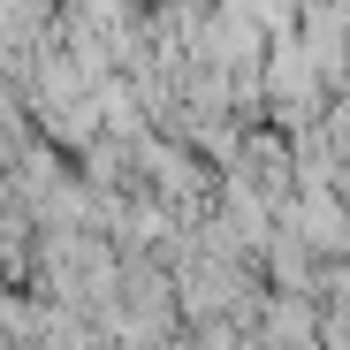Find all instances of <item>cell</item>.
<instances>
[{"label":"cell","mask_w":350,"mask_h":350,"mask_svg":"<svg viewBox=\"0 0 350 350\" xmlns=\"http://www.w3.org/2000/svg\"><path fill=\"white\" fill-rule=\"evenodd\" d=\"M46 289L62 305H114V289H122V259H114L99 237L69 228V237L46 244Z\"/></svg>","instance_id":"6da1fadb"},{"label":"cell","mask_w":350,"mask_h":350,"mask_svg":"<svg viewBox=\"0 0 350 350\" xmlns=\"http://www.w3.org/2000/svg\"><path fill=\"white\" fill-rule=\"evenodd\" d=\"M259 77H267V99H274V122H289V130H312L320 122L327 77H320V62H312L297 38H274L267 62H259Z\"/></svg>","instance_id":"7a4b0ae2"},{"label":"cell","mask_w":350,"mask_h":350,"mask_svg":"<svg viewBox=\"0 0 350 350\" xmlns=\"http://www.w3.org/2000/svg\"><path fill=\"white\" fill-rule=\"evenodd\" d=\"M198 62H206L213 77H259V62H267V23L244 8V0L213 8L206 31H198Z\"/></svg>","instance_id":"3957f363"},{"label":"cell","mask_w":350,"mask_h":350,"mask_svg":"<svg viewBox=\"0 0 350 350\" xmlns=\"http://www.w3.org/2000/svg\"><path fill=\"white\" fill-rule=\"evenodd\" d=\"M282 221H289V237H297L312 259H342V252H350V206H342L327 183H305V191H289Z\"/></svg>","instance_id":"277c9868"},{"label":"cell","mask_w":350,"mask_h":350,"mask_svg":"<svg viewBox=\"0 0 350 350\" xmlns=\"http://www.w3.org/2000/svg\"><path fill=\"white\" fill-rule=\"evenodd\" d=\"M267 320H274V327H267L274 350H312V335H320V327H312V305H274Z\"/></svg>","instance_id":"5b68a950"},{"label":"cell","mask_w":350,"mask_h":350,"mask_svg":"<svg viewBox=\"0 0 350 350\" xmlns=\"http://www.w3.org/2000/svg\"><path fill=\"white\" fill-rule=\"evenodd\" d=\"M244 8L267 23V38H282V31H289V16H297V0H244Z\"/></svg>","instance_id":"8992f818"},{"label":"cell","mask_w":350,"mask_h":350,"mask_svg":"<svg viewBox=\"0 0 350 350\" xmlns=\"http://www.w3.org/2000/svg\"><path fill=\"white\" fill-rule=\"evenodd\" d=\"M167 8H206V0H167Z\"/></svg>","instance_id":"52a82bcc"}]
</instances>
